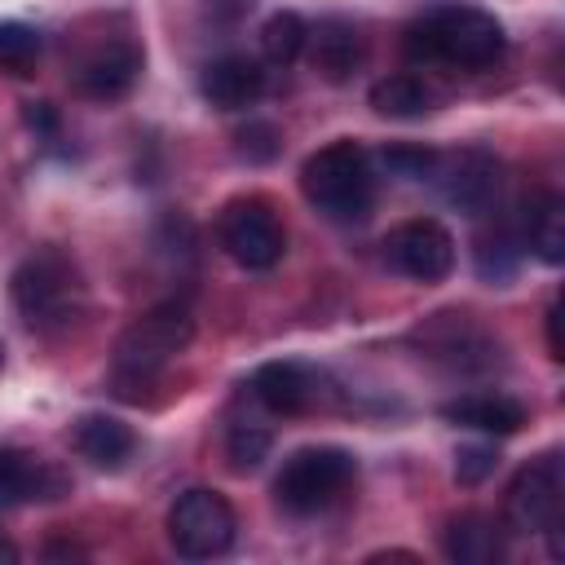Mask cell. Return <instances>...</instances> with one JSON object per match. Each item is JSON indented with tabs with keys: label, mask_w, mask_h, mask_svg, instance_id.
I'll return each instance as SVG.
<instances>
[{
	"label": "cell",
	"mask_w": 565,
	"mask_h": 565,
	"mask_svg": "<svg viewBox=\"0 0 565 565\" xmlns=\"http://www.w3.org/2000/svg\"><path fill=\"white\" fill-rule=\"evenodd\" d=\"M225 455H230V468L234 472H252L269 455V433L256 428V424H234L230 428V441H225Z\"/></svg>",
	"instance_id": "cb8c5ba5"
},
{
	"label": "cell",
	"mask_w": 565,
	"mask_h": 565,
	"mask_svg": "<svg viewBox=\"0 0 565 565\" xmlns=\"http://www.w3.org/2000/svg\"><path fill=\"white\" fill-rule=\"evenodd\" d=\"M561 503H565V463L556 450L530 459L508 486V521L516 530L543 534L547 525L561 521Z\"/></svg>",
	"instance_id": "9c48e42d"
},
{
	"label": "cell",
	"mask_w": 565,
	"mask_h": 565,
	"mask_svg": "<svg viewBox=\"0 0 565 565\" xmlns=\"http://www.w3.org/2000/svg\"><path fill=\"white\" fill-rule=\"evenodd\" d=\"M207 9H212L216 18H238V13L252 9V0H207Z\"/></svg>",
	"instance_id": "f546056e"
},
{
	"label": "cell",
	"mask_w": 565,
	"mask_h": 565,
	"mask_svg": "<svg viewBox=\"0 0 565 565\" xmlns=\"http://www.w3.org/2000/svg\"><path fill=\"white\" fill-rule=\"evenodd\" d=\"M9 287H13L18 313L31 327H40V331L71 322L75 300H79V278H75L71 260L62 252H53V247H40L35 256H26L13 269V282Z\"/></svg>",
	"instance_id": "5b68a950"
},
{
	"label": "cell",
	"mask_w": 565,
	"mask_h": 565,
	"mask_svg": "<svg viewBox=\"0 0 565 565\" xmlns=\"http://www.w3.org/2000/svg\"><path fill=\"white\" fill-rule=\"evenodd\" d=\"M525 243L539 252V260L561 265L565 260V203L556 194H543L525 212Z\"/></svg>",
	"instance_id": "ffe728a7"
},
{
	"label": "cell",
	"mask_w": 565,
	"mask_h": 565,
	"mask_svg": "<svg viewBox=\"0 0 565 565\" xmlns=\"http://www.w3.org/2000/svg\"><path fill=\"white\" fill-rule=\"evenodd\" d=\"M353 477H358V459L349 450L305 446L274 477V499H278V508H287L296 516H313V512H327L331 503H340L349 494Z\"/></svg>",
	"instance_id": "3957f363"
},
{
	"label": "cell",
	"mask_w": 565,
	"mask_h": 565,
	"mask_svg": "<svg viewBox=\"0 0 565 565\" xmlns=\"http://www.w3.org/2000/svg\"><path fill=\"white\" fill-rule=\"evenodd\" d=\"M441 547L450 561L459 565H494L503 556V539H499V525L481 512H463L446 525L441 534Z\"/></svg>",
	"instance_id": "ac0fdd59"
},
{
	"label": "cell",
	"mask_w": 565,
	"mask_h": 565,
	"mask_svg": "<svg viewBox=\"0 0 565 565\" xmlns=\"http://www.w3.org/2000/svg\"><path fill=\"white\" fill-rule=\"evenodd\" d=\"M516 269V238L512 234H494V238H477V274L486 282H503Z\"/></svg>",
	"instance_id": "d4e9b609"
},
{
	"label": "cell",
	"mask_w": 565,
	"mask_h": 565,
	"mask_svg": "<svg viewBox=\"0 0 565 565\" xmlns=\"http://www.w3.org/2000/svg\"><path fill=\"white\" fill-rule=\"evenodd\" d=\"M66 481L57 472H44L31 455L0 446V508H18L26 499H57Z\"/></svg>",
	"instance_id": "e0dca14e"
},
{
	"label": "cell",
	"mask_w": 565,
	"mask_h": 565,
	"mask_svg": "<svg viewBox=\"0 0 565 565\" xmlns=\"http://www.w3.org/2000/svg\"><path fill=\"white\" fill-rule=\"evenodd\" d=\"M0 366H4V344H0Z\"/></svg>",
	"instance_id": "1f68e13d"
},
{
	"label": "cell",
	"mask_w": 565,
	"mask_h": 565,
	"mask_svg": "<svg viewBox=\"0 0 565 565\" xmlns=\"http://www.w3.org/2000/svg\"><path fill=\"white\" fill-rule=\"evenodd\" d=\"M441 415L459 428H477V433H494V437H508L525 424V406L508 393H468V397L446 402Z\"/></svg>",
	"instance_id": "2e32d148"
},
{
	"label": "cell",
	"mask_w": 565,
	"mask_h": 565,
	"mask_svg": "<svg viewBox=\"0 0 565 565\" xmlns=\"http://www.w3.org/2000/svg\"><path fill=\"white\" fill-rule=\"evenodd\" d=\"M40 57V35L26 22H0V66L9 75H31Z\"/></svg>",
	"instance_id": "7402d4cb"
},
{
	"label": "cell",
	"mask_w": 565,
	"mask_h": 565,
	"mask_svg": "<svg viewBox=\"0 0 565 565\" xmlns=\"http://www.w3.org/2000/svg\"><path fill=\"white\" fill-rule=\"evenodd\" d=\"M494 463H499L494 446H463L455 455V481L459 486H477V481H486L494 472Z\"/></svg>",
	"instance_id": "4316f807"
},
{
	"label": "cell",
	"mask_w": 565,
	"mask_h": 565,
	"mask_svg": "<svg viewBox=\"0 0 565 565\" xmlns=\"http://www.w3.org/2000/svg\"><path fill=\"white\" fill-rule=\"evenodd\" d=\"M300 190L305 199L331 216V221H366L371 203H375V172H371V154L358 141H331L322 150H313L300 168Z\"/></svg>",
	"instance_id": "7a4b0ae2"
},
{
	"label": "cell",
	"mask_w": 565,
	"mask_h": 565,
	"mask_svg": "<svg viewBox=\"0 0 565 565\" xmlns=\"http://www.w3.org/2000/svg\"><path fill=\"white\" fill-rule=\"evenodd\" d=\"M441 185V194L463 207V212H490L494 194H499V159L490 150H459V154H437L433 177Z\"/></svg>",
	"instance_id": "30bf717a"
},
{
	"label": "cell",
	"mask_w": 565,
	"mask_h": 565,
	"mask_svg": "<svg viewBox=\"0 0 565 565\" xmlns=\"http://www.w3.org/2000/svg\"><path fill=\"white\" fill-rule=\"evenodd\" d=\"M234 534H238V516H234L230 499L216 490L194 486V490L177 494V503L168 508V539L185 561H212V556L230 552Z\"/></svg>",
	"instance_id": "8992f818"
},
{
	"label": "cell",
	"mask_w": 565,
	"mask_h": 565,
	"mask_svg": "<svg viewBox=\"0 0 565 565\" xmlns=\"http://www.w3.org/2000/svg\"><path fill=\"white\" fill-rule=\"evenodd\" d=\"M371 110L384 115V119H419L433 110V93L424 79L415 75H384L371 84Z\"/></svg>",
	"instance_id": "d6986e66"
},
{
	"label": "cell",
	"mask_w": 565,
	"mask_h": 565,
	"mask_svg": "<svg viewBox=\"0 0 565 565\" xmlns=\"http://www.w3.org/2000/svg\"><path fill=\"white\" fill-rule=\"evenodd\" d=\"M305 40H309V26H305V18L291 13V9L274 13V18L260 26V53H265V62H274V66H291V62L305 53Z\"/></svg>",
	"instance_id": "44dd1931"
},
{
	"label": "cell",
	"mask_w": 565,
	"mask_h": 565,
	"mask_svg": "<svg viewBox=\"0 0 565 565\" xmlns=\"http://www.w3.org/2000/svg\"><path fill=\"white\" fill-rule=\"evenodd\" d=\"M380 159H384V168L393 177H406V181H428L433 177V163H437V154L424 150V146H388Z\"/></svg>",
	"instance_id": "484cf974"
},
{
	"label": "cell",
	"mask_w": 565,
	"mask_h": 565,
	"mask_svg": "<svg viewBox=\"0 0 565 565\" xmlns=\"http://www.w3.org/2000/svg\"><path fill=\"white\" fill-rule=\"evenodd\" d=\"M384 260L397 274H406L411 282H441L455 269V238L441 221L415 216V221H402L397 230H388Z\"/></svg>",
	"instance_id": "ba28073f"
},
{
	"label": "cell",
	"mask_w": 565,
	"mask_h": 565,
	"mask_svg": "<svg viewBox=\"0 0 565 565\" xmlns=\"http://www.w3.org/2000/svg\"><path fill=\"white\" fill-rule=\"evenodd\" d=\"M252 393L274 415H305L318 402V375L305 362H265L252 375Z\"/></svg>",
	"instance_id": "4fadbf2b"
},
{
	"label": "cell",
	"mask_w": 565,
	"mask_h": 565,
	"mask_svg": "<svg viewBox=\"0 0 565 565\" xmlns=\"http://www.w3.org/2000/svg\"><path fill=\"white\" fill-rule=\"evenodd\" d=\"M26 124L40 128V132H53L57 128V115H53L49 102H26Z\"/></svg>",
	"instance_id": "83f0119b"
},
{
	"label": "cell",
	"mask_w": 565,
	"mask_h": 565,
	"mask_svg": "<svg viewBox=\"0 0 565 565\" xmlns=\"http://www.w3.org/2000/svg\"><path fill=\"white\" fill-rule=\"evenodd\" d=\"M221 247L243 265V269H274L287 252V234L282 221L274 216V207L265 199H234L221 212Z\"/></svg>",
	"instance_id": "52a82bcc"
},
{
	"label": "cell",
	"mask_w": 565,
	"mask_h": 565,
	"mask_svg": "<svg viewBox=\"0 0 565 565\" xmlns=\"http://www.w3.org/2000/svg\"><path fill=\"white\" fill-rule=\"evenodd\" d=\"M141 49L132 44V40H110L106 49H97V53H88L84 62H79V71H75V88L84 93V97H93V102H115V97H124L132 84H137V75H141Z\"/></svg>",
	"instance_id": "8fae6325"
},
{
	"label": "cell",
	"mask_w": 565,
	"mask_h": 565,
	"mask_svg": "<svg viewBox=\"0 0 565 565\" xmlns=\"http://www.w3.org/2000/svg\"><path fill=\"white\" fill-rule=\"evenodd\" d=\"M71 441H75V450H79L93 468H106V472L124 468V463L132 459V450H137L132 428H128L124 419H115V415H84V419H75Z\"/></svg>",
	"instance_id": "9a60e30c"
},
{
	"label": "cell",
	"mask_w": 565,
	"mask_h": 565,
	"mask_svg": "<svg viewBox=\"0 0 565 565\" xmlns=\"http://www.w3.org/2000/svg\"><path fill=\"white\" fill-rule=\"evenodd\" d=\"M406 53L415 62H450V66L477 71L503 53V26L486 9L437 4L406 31Z\"/></svg>",
	"instance_id": "6da1fadb"
},
{
	"label": "cell",
	"mask_w": 565,
	"mask_h": 565,
	"mask_svg": "<svg viewBox=\"0 0 565 565\" xmlns=\"http://www.w3.org/2000/svg\"><path fill=\"white\" fill-rule=\"evenodd\" d=\"M234 150H238L247 163H269V159H278V150H282V132H278L269 119H247V124L234 132Z\"/></svg>",
	"instance_id": "603a6c76"
},
{
	"label": "cell",
	"mask_w": 565,
	"mask_h": 565,
	"mask_svg": "<svg viewBox=\"0 0 565 565\" xmlns=\"http://www.w3.org/2000/svg\"><path fill=\"white\" fill-rule=\"evenodd\" d=\"M547 349H552L556 362L565 358V344H561V309H556V305L547 309Z\"/></svg>",
	"instance_id": "f1b7e54d"
},
{
	"label": "cell",
	"mask_w": 565,
	"mask_h": 565,
	"mask_svg": "<svg viewBox=\"0 0 565 565\" xmlns=\"http://www.w3.org/2000/svg\"><path fill=\"white\" fill-rule=\"evenodd\" d=\"M194 335V318L185 305L168 300L141 313L119 340H115V380L119 384H146L154 380Z\"/></svg>",
	"instance_id": "277c9868"
},
{
	"label": "cell",
	"mask_w": 565,
	"mask_h": 565,
	"mask_svg": "<svg viewBox=\"0 0 565 565\" xmlns=\"http://www.w3.org/2000/svg\"><path fill=\"white\" fill-rule=\"evenodd\" d=\"M305 44H309V62H313V71H318L327 84H344V79H353L358 66H362V57H366L358 26H353V22H340V18L318 22V31H313Z\"/></svg>",
	"instance_id": "5bb4252c"
},
{
	"label": "cell",
	"mask_w": 565,
	"mask_h": 565,
	"mask_svg": "<svg viewBox=\"0 0 565 565\" xmlns=\"http://www.w3.org/2000/svg\"><path fill=\"white\" fill-rule=\"evenodd\" d=\"M199 93L216 110H247L265 93V71L243 53H225V57H212L199 71Z\"/></svg>",
	"instance_id": "7c38bea8"
},
{
	"label": "cell",
	"mask_w": 565,
	"mask_h": 565,
	"mask_svg": "<svg viewBox=\"0 0 565 565\" xmlns=\"http://www.w3.org/2000/svg\"><path fill=\"white\" fill-rule=\"evenodd\" d=\"M0 561H18V547L9 539H0Z\"/></svg>",
	"instance_id": "4dcf8cb0"
}]
</instances>
